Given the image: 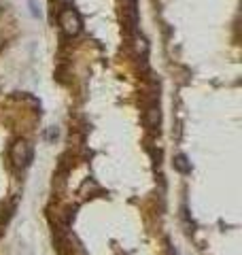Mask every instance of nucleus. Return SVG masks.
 <instances>
[{
    "label": "nucleus",
    "mask_w": 242,
    "mask_h": 255,
    "mask_svg": "<svg viewBox=\"0 0 242 255\" xmlns=\"http://www.w3.org/2000/svg\"><path fill=\"white\" fill-rule=\"evenodd\" d=\"M60 28L66 36H77L81 34V30H83V21H81V15L75 11V9H64L60 11Z\"/></svg>",
    "instance_id": "nucleus-1"
},
{
    "label": "nucleus",
    "mask_w": 242,
    "mask_h": 255,
    "mask_svg": "<svg viewBox=\"0 0 242 255\" xmlns=\"http://www.w3.org/2000/svg\"><path fill=\"white\" fill-rule=\"evenodd\" d=\"M32 159V147L28 145L26 140H17L11 147V162L15 168H26Z\"/></svg>",
    "instance_id": "nucleus-2"
},
{
    "label": "nucleus",
    "mask_w": 242,
    "mask_h": 255,
    "mask_svg": "<svg viewBox=\"0 0 242 255\" xmlns=\"http://www.w3.org/2000/svg\"><path fill=\"white\" fill-rule=\"evenodd\" d=\"M159 122H161L159 105H151V107H147V111H144V124H147L149 128H157Z\"/></svg>",
    "instance_id": "nucleus-3"
},
{
    "label": "nucleus",
    "mask_w": 242,
    "mask_h": 255,
    "mask_svg": "<svg viewBox=\"0 0 242 255\" xmlns=\"http://www.w3.org/2000/svg\"><path fill=\"white\" fill-rule=\"evenodd\" d=\"M174 168L179 170V172H189L191 170V164H189V159H187V155H183V153H179L174 157Z\"/></svg>",
    "instance_id": "nucleus-4"
},
{
    "label": "nucleus",
    "mask_w": 242,
    "mask_h": 255,
    "mask_svg": "<svg viewBox=\"0 0 242 255\" xmlns=\"http://www.w3.org/2000/svg\"><path fill=\"white\" fill-rule=\"evenodd\" d=\"M45 138H47V140L58 138V128H49V130H47V134H45Z\"/></svg>",
    "instance_id": "nucleus-5"
},
{
    "label": "nucleus",
    "mask_w": 242,
    "mask_h": 255,
    "mask_svg": "<svg viewBox=\"0 0 242 255\" xmlns=\"http://www.w3.org/2000/svg\"><path fill=\"white\" fill-rule=\"evenodd\" d=\"M123 2H138V0H123Z\"/></svg>",
    "instance_id": "nucleus-6"
}]
</instances>
